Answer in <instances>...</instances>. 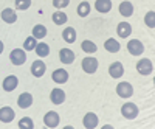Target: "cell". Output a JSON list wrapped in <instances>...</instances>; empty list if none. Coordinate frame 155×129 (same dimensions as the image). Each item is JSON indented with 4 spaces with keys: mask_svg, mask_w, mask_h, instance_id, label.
<instances>
[{
    "mask_svg": "<svg viewBox=\"0 0 155 129\" xmlns=\"http://www.w3.org/2000/svg\"><path fill=\"white\" fill-rule=\"evenodd\" d=\"M121 114L124 115V118L134 120L138 115V107H137V104H134V103H126V104L121 107Z\"/></svg>",
    "mask_w": 155,
    "mask_h": 129,
    "instance_id": "6da1fadb",
    "label": "cell"
},
{
    "mask_svg": "<svg viewBox=\"0 0 155 129\" xmlns=\"http://www.w3.org/2000/svg\"><path fill=\"white\" fill-rule=\"evenodd\" d=\"M9 59H11V62L14 64V66H22V64L25 62V59H27V53H25L23 50H20V48H16V50L11 51Z\"/></svg>",
    "mask_w": 155,
    "mask_h": 129,
    "instance_id": "7a4b0ae2",
    "label": "cell"
},
{
    "mask_svg": "<svg viewBox=\"0 0 155 129\" xmlns=\"http://www.w3.org/2000/svg\"><path fill=\"white\" fill-rule=\"evenodd\" d=\"M116 93H118L121 98H130L134 95V89L129 83H120L116 86Z\"/></svg>",
    "mask_w": 155,
    "mask_h": 129,
    "instance_id": "3957f363",
    "label": "cell"
},
{
    "mask_svg": "<svg viewBox=\"0 0 155 129\" xmlns=\"http://www.w3.org/2000/svg\"><path fill=\"white\" fill-rule=\"evenodd\" d=\"M127 50L130 51V55L138 56V55H141L144 51V47H143V44H141L140 41L132 39V41H129V44H127Z\"/></svg>",
    "mask_w": 155,
    "mask_h": 129,
    "instance_id": "277c9868",
    "label": "cell"
},
{
    "mask_svg": "<svg viewBox=\"0 0 155 129\" xmlns=\"http://www.w3.org/2000/svg\"><path fill=\"white\" fill-rule=\"evenodd\" d=\"M137 70H138L141 75H150L152 70H153L152 61H149V59H141V61L137 64Z\"/></svg>",
    "mask_w": 155,
    "mask_h": 129,
    "instance_id": "5b68a950",
    "label": "cell"
},
{
    "mask_svg": "<svg viewBox=\"0 0 155 129\" xmlns=\"http://www.w3.org/2000/svg\"><path fill=\"white\" fill-rule=\"evenodd\" d=\"M16 117V112L12 110V107H2L0 109V121H3V123H11L12 120H14Z\"/></svg>",
    "mask_w": 155,
    "mask_h": 129,
    "instance_id": "8992f818",
    "label": "cell"
},
{
    "mask_svg": "<svg viewBox=\"0 0 155 129\" xmlns=\"http://www.w3.org/2000/svg\"><path fill=\"white\" fill-rule=\"evenodd\" d=\"M82 69L85 73H95L98 70V61L95 58H85L82 61Z\"/></svg>",
    "mask_w": 155,
    "mask_h": 129,
    "instance_id": "52a82bcc",
    "label": "cell"
},
{
    "mask_svg": "<svg viewBox=\"0 0 155 129\" xmlns=\"http://www.w3.org/2000/svg\"><path fill=\"white\" fill-rule=\"evenodd\" d=\"M44 123H45L47 127H56L59 124V115H58V112L50 110L44 117Z\"/></svg>",
    "mask_w": 155,
    "mask_h": 129,
    "instance_id": "ba28073f",
    "label": "cell"
},
{
    "mask_svg": "<svg viewBox=\"0 0 155 129\" xmlns=\"http://www.w3.org/2000/svg\"><path fill=\"white\" fill-rule=\"evenodd\" d=\"M53 81L54 83H58V84H64V83H67V80H68V73H67V70H64V69H58V70H54L53 72Z\"/></svg>",
    "mask_w": 155,
    "mask_h": 129,
    "instance_id": "9c48e42d",
    "label": "cell"
},
{
    "mask_svg": "<svg viewBox=\"0 0 155 129\" xmlns=\"http://www.w3.org/2000/svg\"><path fill=\"white\" fill-rule=\"evenodd\" d=\"M59 58H61L62 64H71L74 61V53L71 50H68V48H62L59 51Z\"/></svg>",
    "mask_w": 155,
    "mask_h": 129,
    "instance_id": "30bf717a",
    "label": "cell"
},
{
    "mask_svg": "<svg viewBox=\"0 0 155 129\" xmlns=\"http://www.w3.org/2000/svg\"><path fill=\"white\" fill-rule=\"evenodd\" d=\"M84 126L87 129H93L98 126V117H96V114L93 112H88L85 117H84Z\"/></svg>",
    "mask_w": 155,
    "mask_h": 129,
    "instance_id": "8fae6325",
    "label": "cell"
},
{
    "mask_svg": "<svg viewBox=\"0 0 155 129\" xmlns=\"http://www.w3.org/2000/svg\"><path fill=\"white\" fill-rule=\"evenodd\" d=\"M123 72H124V67L121 62H113L109 67V73L112 78H120V76H123Z\"/></svg>",
    "mask_w": 155,
    "mask_h": 129,
    "instance_id": "7c38bea8",
    "label": "cell"
},
{
    "mask_svg": "<svg viewBox=\"0 0 155 129\" xmlns=\"http://www.w3.org/2000/svg\"><path fill=\"white\" fill-rule=\"evenodd\" d=\"M17 104L22 107V109H27V107H30L31 104H33V95L31 93H22L20 97H19V100H17Z\"/></svg>",
    "mask_w": 155,
    "mask_h": 129,
    "instance_id": "4fadbf2b",
    "label": "cell"
},
{
    "mask_svg": "<svg viewBox=\"0 0 155 129\" xmlns=\"http://www.w3.org/2000/svg\"><path fill=\"white\" fill-rule=\"evenodd\" d=\"M16 87H17V76H14V75L6 76L5 81H3V89L6 92H12Z\"/></svg>",
    "mask_w": 155,
    "mask_h": 129,
    "instance_id": "5bb4252c",
    "label": "cell"
},
{
    "mask_svg": "<svg viewBox=\"0 0 155 129\" xmlns=\"http://www.w3.org/2000/svg\"><path fill=\"white\" fill-rule=\"evenodd\" d=\"M64 100H65V93H64L62 89H53L51 90V101L54 104H62Z\"/></svg>",
    "mask_w": 155,
    "mask_h": 129,
    "instance_id": "9a60e30c",
    "label": "cell"
},
{
    "mask_svg": "<svg viewBox=\"0 0 155 129\" xmlns=\"http://www.w3.org/2000/svg\"><path fill=\"white\" fill-rule=\"evenodd\" d=\"M31 73L34 75V76H42L44 73H45V62H42V61H34L33 62V66H31Z\"/></svg>",
    "mask_w": 155,
    "mask_h": 129,
    "instance_id": "2e32d148",
    "label": "cell"
},
{
    "mask_svg": "<svg viewBox=\"0 0 155 129\" xmlns=\"http://www.w3.org/2000/svg\"><path fill=\"white\" fill-rule=\"evenodd\" d=\"M116 31H118L120 37H129L132 33V27H130V23H127V22H121L118 25V28H116Z\"/></svg>",
    "mask_w": 155,
    "mask_h": 129,
    "instance_id": "e0dca14e",
    "label": "cell"
},
{
    "mask_svg": "<svg viewBox=\"0 0 155 129\" xmlns=\"http://www.w3.org/2000/svg\"><path fill=\"white\" fill-rule=\"evenodd\" d=\"M120 14L124 17H130L134 14V5L130 2H121L120 5Z\"/></svg>",
    "mask_w": 155,
    "mask_h": 129,
    "instance_id": "ac0fdd59",
    "label": "cell"
},
{
    "mask_svg": "<svg viewBox=\"0 0 155 129\" xmlns=\"http://www.w3.org/2000/svg\"><path fill=\"white\" fill-rule=\"evenodd\" d=\"M62 37H64V41H65L67 44H73L76 41V31H74V28L67 27L65 30H64V33H62Z\"/></svg>",
    "mask_w": 155,
    "mask_h": 129,
    "instance_id": "d6986e66",
    "label": "cell"
},
{
    "mask_svg": "<svg viewBox=\"0 0 155 129\" xmlns=\"http://www.w3.org/2000/svg\"><path fill=\"white\" fill-rule=\"evenodd\" d=\"M2 19L6 22V23H14L17 20V16H16V12L12 11L11 8H6L2 11Z\"/></svg>",
    "mask_w": 155,
    "mask_h": 129,
    "instance_id": "ffe728a7",
    "label": "cell"
},
{
    "mask_svg": "<svg viewBox=\"0 0 155 129\" xmlns=\"http://www.w3.org/2000/svg\"><path fill=\"white\" fill-rule=\"evenodd\" d=\"M95 8L99 12H109L112 9V2H110V0H96Z\"/></svg>",
    "mask_w": 155,
    "mask_h": 129,
    "instance_id": "44dd1931",
    "label": "cell"
},
{
    "mask_svg": "<svg viewBox=\"0 0 155 129\" xmlns=\"http://www.w3.org/2000/svg\"><path fill=\"white\" fill-rule=\"evenodd\" d=\"M104 48L107 51H110V53H118L120 51V44H118V41H115V39H107L104 42Z\"/></svg>",
    "mask_w": 155,
    "mask_h": 129,
    "instance_id": "7402d4cb",
    "label": "cell"
},
{
    "mask_svg": "<svg viewBox=\"0 0 155 129\" xmlns=\"http://www.w3.org/2000/svg\"><path fill=\"white\" fill-rule=\"evenodd\" d=\"M45 34H47V28L44 25H36L33 28V37H36V39H42V37H45Z\"/></svg>",
    "mask_w": 155,
    "mask_h": 129,
    "instance_id": "603a6c76",
    "label": "cell"
},
{
    "mask_svg": "<svg viewBox=\"0 0 155 129\" xmlns=\"http://www.w3.org/2000/svg\"><path fill=\"white\" fill-rule=\"evenodd\" d=\"M36 53H37V56H41V58H45V56H48L50 55V48H48V45L47 44H37L36 45Z\"/></svg>",
    "mask_w": 155,
    "mask_h": 129,
    "instance_id": "cb8c5ba5",
    "label": "cell"
},
{
    "mask_svg": "<svg viewBox=\"0 0 155 129\" xmlns=\"http://www.w3.org/2000/svg\"><path fill=\"white\" fill-rule=\"evenodd\" d=\"M53 22L56 25H64L67 22V14H64V12H61V11H56L53 14Z\"/></svg>",
    "mask_w": 155,
    "mask_h": 129,
    "instance_id": "d4e9b609",
    "label": "cell"
},
{
    "mask_svg": "<svg viewBox=\"0 0 155 129\" xmlns=\"http://www.w3.org/2000/svg\"><path fill=\"white\" fill-rule=\"evenodd\" d=\"M88 12H90V5H88V2H81L79 6H78V14H79L81 17H85Z\"/></svg>",
    "mask_w": 155,
    "mask_h": 129,
    "instance_id": "484cf974",
    "label": "cell"
},
{
    "mask_svg": "<svg viewBox=\"0 0 155 129\" xmlns=\"http://www.w3.org/2000/svg\"><path fill=\"white\" fill-rule=\"evenodd\" d=\"M19 127H20V129H33V127H34V123H33L31 118L25 117V118H22V120L19 121Z\"/></svg>",
    "mask_w": 155,
    "mask_h": 129,
    "instance_id": "4316f807",
    "label": "cell"
},
{
    "mask_svg": "<svg viewBox=\"0 0 155 129\" xmlns=\"http://www.w3.org/2000/svg\"><path fill=\"white\" fill-rule=\"evenodd\" d=\"M81 47H82L84 51H87V53H95V51H96V45L93 42H90V41H84L81 44Z\"/></svg>",
    "mask_w": 155,
    "mask_h": 129,
    "instance_id": "83f0119b",
    "label": "cell"
},
{
    "mask_svg": "<svg viewBox=\"0 0 155 129\" xmlns=\"http://www.w3.org/2000/svg\"><path fill=\"white\" fill-rule=\"evenodd\" d=\"M144 22H146V25H147L149 28H153L155 27V12L153 11L147 12L146 17H144Z\"/></svg>",
    "mask_w": 155,
    "mask_h": 129,
    "instance_id": "f1b7e54d",
    "label": "cell"
},
{
    "mask_svg": "<svg viewBox=\"0 0 155 129\" xmlns=\"http://www.w3.org/2000/svg\"><path fill=\"white\" fill-rule=\"evenodd\" d=\"M23 45H25V50H28V51H30V50H34L36 45H37L36 37L31 36V37H28V39H25V44H23Z\"/></svg>",
    "mask_w": 155,
    "mask_h": 129,
    "instance_id": "f546056e",
    "label": "cell"
},
{
    "mask_svg": "<svg viewBox=\"0 0 155 129\" xmlns=\"http://www.w3.org/2000/svg\"><path fill=\"white\" fill-rule=\"evenodd\" d=\"M30 5H31V0H16V8L17 9L25 11V9L30 8Z\"/></svg>",
    "mask_w": 155,
    "mask_h": 129,
    "instance_id": "4dcf8cb0",
    "label": "cell"
},
{
    "mask_svg": "<svg viewBox=\"0 0 155 129\" xmlns=\"http://www.w3.org/2000/svg\"><path fill=\"white\" fill-rule=\"evenodd\" d=\"M68 3H70V0H53L54 8H65L68 6Z\"/></svg>",
    "mask_w": 155,
    "mask_h": 129,
    "instance_id": "1f68e13d",
    "label": "cell"
},
{
    "mask_svg": "<svg viewBox=\"0 0 155 129\" xmlns=\"http://www.w3.org/2000/svg\"><path fill=\"white\" fill-rule=\"evenodd\" d=\"M2 51H3V44H2V41H0V55H2Z\"/></svg>",
    "mask_w": 155,
    "mask_h": 129,
    "instance_id": "d6a6232c",
    "label": "cell"
}]
</instances>
